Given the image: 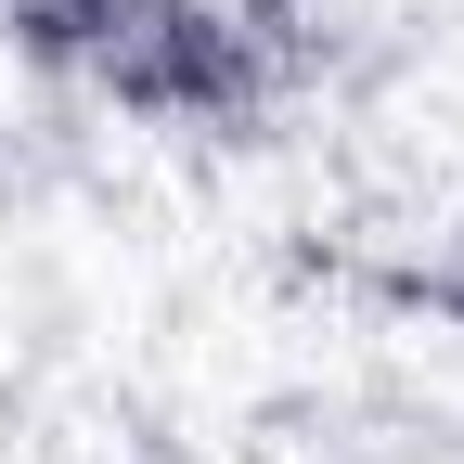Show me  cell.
Returning <instances> with one entry per match:
<instances>
[{
  "label": "cell",
  "mask_w": 464,
  "mask_h": 464,
  "mask_svg": "<svg viewBox=\"0 0 464 464\" xmlns=\"http://www.w3.org/2000/svg\"><path fill=\"white\" fill-rule=\"evenodd\" d=\"M155 14H168V0H0V52L39 65V78H65V91H91Z\"/></svg>",
  "instance_id": "6da1fadb"
}]
</instances>
